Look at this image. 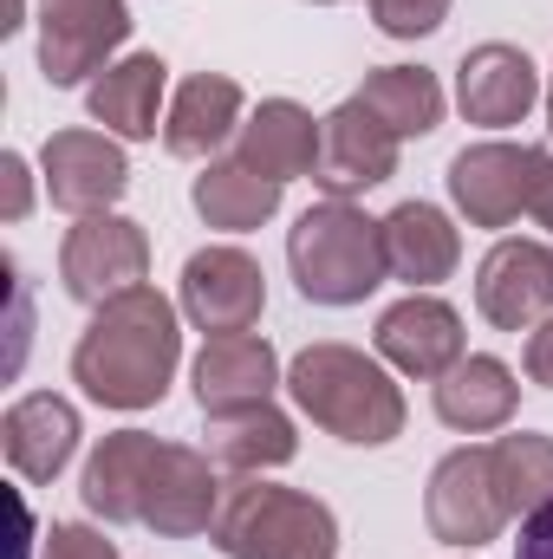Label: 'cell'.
I'll return each instance as SVG.
<instances>
[{"instance_id":"5bb4252c","label":"cell","mask_w":553,"mask_h":559,"mask_svg":"<svg viewBox=\"0 0 553 559\" xmlns=\"http://www.w3.org/2000/svg\"><path fill=\"white\" fill-rule=\"evenodd\" d=\"M534 98H541V72H534V59L521 46L489 39V46L462 52V66H456V105H462L469 124L508 131V124H521L534 111Z\"/></svg>"},{"instance_id":"3957f363","label":"cell","mask_w":553,"mask_h":559,"mask_svg":"<svg viewBox=\"0 0 553 559\" xmlns=\"http://www.w3.org/2000/svg\"><path fill=\"white\" fill-rule=\"evenodd\" d=\"M286 391H293V404L306 417L319 423L326 436H339V442L385 449L391 436H404V391L358 345H306L286 365Z\"/></svg>"},{"instance_id":"603a6c76","label":"cell","mask_w":553,"mask_h":559,"mask_svg":"<svg viewBox=\"0 0 553 559\" xmlns=\"http://www.w3.org/2000/svg\"><path fill=\"white\" fill-rule=\"evenodd\" d=\"M280 189H286V182L248 169L242 156H222V163H209V169L189 182V202H196V215H202L209 228L248 235V228H261V222L280 215Z\"/></svg>"},{"instance_id":"7a4b0ae2","label":"cell","mask_w":553,"mask_h":559,"mask_svg":"<svg viewBox=\"0 0 553 559\" xmlns=\"http://www.w3.org/2000/svg\"><path fill=\"white\" fill-rule=\"evenodd\" d=\"M176 365H183V332H176V306L156 286L105 299L72 345V384H85V397L105 411L163 404Z\"/></svg>"},{"instance_id":"e0dca14e","label":"cell","mask_w":553,"mask_h":559,"mask_svg":"<svg viewBox=\"0 0 553 559\" xmlns=\"http://www.w3.org/2000/svg\"><path fill=\"white\" fill-rule=\"evenodd\" d=\"M0 449L20 481H59L66 462L79 455V411L52 391H33L0 417Z\"/></svg>"},{"instance_id":"83f0119b","label":"cell","mask_w":553,"mask_h":559,"mask_svg":"<svg viewBox=\"0 0 553 559\" xmlns=\"http://www.w3.org/2000/svg\"><path fill=\"white\" fill-rule=\"evenodd\" d=\"M46 559H118V547L98 534V527H79V521H59L46 534Z\"/></svg>"},{"instance_id":"d6986e66","label":"cell","mask_w":553,"mask_h":559,"mask_svg":"<svg viewBox=\"0 0 553 559\" xmlns=\"http://www.w3.org/2000/svg\"><path fill=\"white\" fill-rule=\"evenodd\" d=\"M242 124H248L242 118V85L228 72H196V79H183V92H176V105L163 118V150L202 163L228 138H242Z\"/></svg>"},{"instance_id":"6da1fadb","label":"cell","mask_w":553,"mask_h":559,"mask_svg":"<svg viewBox=\"0 0 553 559\" xmlns=\"http://www.w3.org/2000/svg\"><path fill=\"white\" fill-rule=\"evenodd\" d=\"M215 455L189 442H156L150 429H111L85 462V508L111 527H150L163 540L209 534L222 514V481L209 468Z\"/></svg>"},{"instance_id":"4dcf8cb0","label":"cell","mask_w":553,"mask_h":559,"mask_svg":"<svg viewBox=\"0 0 553 559\" xmlns=\"http://www.w3.org/2000/svg\"><path fill=\"white\" fill-rule=\"evenodd\" d=\"M0 176H7V209H0V215L20 222V215H26V163L7 150V156H0Z\"/></svg>"},{"instance_id":"f1b7e54d","label":"cell","mask_w":553,"mask_h":559,"mask_svg":"<svg viewBox=\"0 0 553 559\" xmlns=\"http://www.w3.org/2000/svg\"><path fill=\"white\" fill-rule=\"evenodd\" d=\"M521 365H528V378L541 384V391H553V312L528 332V352H521Z\"/></svg>"},{"instance_id":"7402d4cb","label":"cell","mask_w":553,"mask_h":559,"mask_svg":"<svg viewBox=\"0 0 553 559\" xmlns=\"http://www.w3.org/2000/svg\"><path fill=\"white\" fill-rule=\"evenodd\" d=\"M163 79H169V66H163L156 52H131V59H118V66H105V72L92 79L85 105H92V118H98L111 138L150 143L156 138V98H163Z\"/></svg>"},{"instance_id":"7c38bea8","label":"cell","mask_w":553,"mask_h":559,"mask_svg":"<svg viewBox=\"0 0 553 559\" xmlns=\"http://www.w3.org/2000/svg\"><path fill=\"white\" fill-rule=\"evenodd\" d=\"M398 143L404 138L385 118H372L358 98H345L326 118V143H319L313 182L326 189V202H352V195H365V189H378V182L398 176Z\"/></svg>"},{"instance_id":"2e32d148","label":"cell","mask_w":553,"mask_h":559,"mask_svg":"<svg viewBox=\"0 0 553 559\" xmlns=\"http://www.w3.org/2000/svg\"><path fill=\"white\" fill-rule=\"evenodd\" d=\"M196 404L202 417H222V411H255L268 404L280 384V358L261 332H222L196 352Z\"/></svg>"},{"instance_id":"ffe728a7","label":"cell","mask_w":553,"mask_h":559,"mask_svg":"<svg viewBox=\"0 0 553 559\" xmlns=\"http://www.w3.org/2000/svg\"><path fill=\"white\" fill-rule=\"evenodd\" d=\"M515 404H521V384L502 358L489 352H469L462 365H449L436 378V417L462 436H495L515 423Z\"/></svg>"},{"instance_id":"30bf717a","label":"cell","mask_w":553,"mask_h":559,"mask_svg":"<svg viewBox=\"0 0 553 559\" xmlns=\"http://www.w3.org/2000/svg\"><path fill=\"white\" fill-rule=\"evenodd\" d=\"M268 306V274L255 254L242 248H202L183 261V312L196 332L222 338V332H255Z\"/></svg>"},{"instance_id":"ac0fdd59","label":"cell","mask_w":553,"mask_h":559,"mask_svg":"<svg viewBox=\"0 0 553 559\" xmlns=\"http://www.w3.org/2000/svg\"><path fill=\"white\" fill-rule=\"evenodd\" d=\"M319 143H326V118H313V111L293 105V98H268V105L248 111L235 156H242L248 169L274 176V182H293V176H313V169H319Z\"/></svg>"},{"instance_id":"277c9868","label":"cell","mask_w":553,"mask_h":559,"mask_svg":"<svg viewBox=\"0 0 553 559\" xmlns=\"http://www.w3.org/2000/svg\"><path fill=\"white\" fill-rule=\"evenodd\" d=\"M286 267L313 306H358L391 274L385 222H372L352 202H319L286 228Z\"/></svg>"},{"instance_id":"484cf974","label":"cell","mask_w":553,"mask_h":559,"mask_svg":"<svg viewBox=\"0 0 553 559\" xmlns=\"http://www.w3.org/2000/svg\"><path fill=\"white\" fill-rule=\"evenodd\" d=\"M489 455H495V481H502V495L521 521L553 501V436L515 429V436H495Z\"/></svg>"},{"instance_id":"9c48e42d","label":"cell","mask_w":553,"mask_h":559,"mask_svg":"<svg viewBox=\"0 0 553 559\" xmlns=\"http://www.w3.org/2000/svg\"><path fill=\"white\" fill-rule=\"evenodd\" d=\"M125 39H131V7L125 0H39V72L59 92L105 72V59Z\"/></svg>"},{"instance_id":"4fadbf2b","label":"cell","mask_w":553,"mask_h":559,"mask_svg":"<svg viewBox=\"0 0 553 559\" xmlns=\"http://www.w3.org/2000/svg\"><path fill=\"white\" fill-rule=\"evenodd\" d=\"M39 163H46V195L66 215H105L125 195V182H131L125 150L105 131H52Z\"/></svg>"},{"instance_id":"d4e9b609","label":"cell","mask_w":553,"mask_h":559,"mask_svg":"<svg viewBox=\"0 0 553 559\" xmlns=\"http://www.w3.org/2000/svg\"><path fill=\"white\" fill-rule=\"evenodd\" d=\"M352 98H358L372 118H385L398 138H430V131L443 124V85H436V72H423V66H378Z\"/></svg>"},{"instance_id":"5b68a950","label":"cell","mask_w":553,"mask_h":559,"mask_svg":"<svg viewBox=\"0 0 553 559\" xmlns=\"http://www.w3.org/2000/svg\"><path fill=\"white\" fill-rule=\"evenodd\" d=\"M209 540L228 559H339V521L319 495L242 475L222 488Z\"/></svg>"},{"instance_id":"cb8c5ba5","label":"cell","mask_w":553,"mask_h":559,"mask_svg":"<svg viewBox=\"0 0 553 559\" xmlns=\"http://www.w3.org/2000/svg\"><path fill=\"white\" fill-rule=\"evenodd\" d=\"M209 455L222 468H242V475H261L299 455V436L293 423L280 417L274 404H255V411H222L209 417Z\"/></svg>"},{"instance_id":"8992f818","label":"cell","mask_w":553,"mask_h":559,"mask_svg":"<svg viewBox=\"0 0 553 559\" xmlns=\"http://www.w3.org/2000/svg\"><path fill=\"white\" fill-rule=\"evenodd\" d=\"M449 195L469 215V228H508L521 215L553 228V150H534V143H469L449 163Z\"/></svg>"},{"instance_id":"52a82bcc","label":"cell","mask_w":553,"mask_h":559,"mask_svg":"<svg viewBox=\"0 0 553 559\" xmlns=\"http://www.w3.org/2000/svg\"><path fill=\"white\" fill-rule=\"evenodd\" d=\"M423 521H430V534H436L443 547H489V540L515 521V508H508V495H502V481H495L489 442H482V449H456V455H443V462L430 468Z\"/></svg>"},{"instance_id":"1f68e13d","label":"cell","mask_w":553,"mask_h":559,"mask_svg":"<svg viewBox=\"0 0 553 559\" xmlns=\"http://www.w3.org/2000/svg\"><path fill=\"white\" fill-rule=\"evenodd\" d=\"M548 131H553V85H548Z\"/></svg>"},{"instance_id":"4316f807","label":"cell","mask_w":553,"mask_h":559,"mask_svg":"<svg viewBox=\"0 0 553 559\" xmlns=\"http://www.w3.org/2000/svg\"><path fill=\"white\" fill-rule=\"evenodd\" d=\"M372 20L391 39H423L449 20V0H372Z\"/></svg>"},{"instance_id":"f546056e","label":"cell","mask_w":553,"mask_h":559,"mask_svg":"<svg viewBox=\"0 0 553 559\" xmlns=\"http://www.w3.org/2000/svg\"><path fill=\"white\" fill-rule=\"evenodd\" d=\"M515 559H553V501H548V508H534V514L521 521Z\"/></svg>"},{"instance_id":"8fae6325","label":"cell","mask_w":553,"mask_h":559,"mask_svg":"<svg viewBox=\"0 0 553 559\" xmlns=\"http://www.w3.org/2000/svg\"><path fill=\"white\" fill-rule=\"evenodd\" d=\"M475 312L495 332H534L553 312V248L548 241H495L475 267Z\"/></svg>"},{"instance_id":"d6a6232c","label":"cell","mask_w":553,"mask_h":559,"mask_svg":"<svg viewBox=\"0 0 553 559\" xmlns=\"http://www.w3.org/2000/svg\"><path fill=\"white\" fill-rule=\"evenodd\" d=\"M313 7H339V0H313Z\"/></svg>"},{"instance_id":"44dd1931","label":"cell","mask_w":553,"mask_h":559,"mask_svg":"<svg viewBox=\"0 0 553 559\" xmlns=\"http://www.w3.org/2000/svg\"><path fill=\"white\" fill-rule=\"evenodd\" d=\"M385 261H391L398 280H411L416 293H423V286H436V280L456 274L462 235L449 228V215H443L436 202H398V209L385 215Z\"/></svg>"},{"instance_id":"9a60e30c","label":"cell","mask_w":553,"mask_h":559,"mask_svg":"<svg viewBox=\"0 0 553 559\" xmlns=\"http://www.w3.org/2000/svg\"><path fill=\"white\" fill-rule=\"evenodd\" d=\"M378 358L385 365H398L404 378H443L449 365H462L469 358V345H462V319H456V306H443L436 293H411V299H398L385 319H378Z\"/></svg>"},{"instance_id":"ba28073f","label":"cell","mask_w":553,"mask_h":559,"mask_svg":"<svg viewBox=\"0 0 553 559\" xmlns=\"http://www.w3.org/2000/svg\"><path fill=\"white\" fill-rule=\"evenodd\" d=\"M143 274H150V235L131 215H111V209L79 215V228L59 248V286L79 306H105V299L143 286Z\"/></svg>"}]
</instances>
